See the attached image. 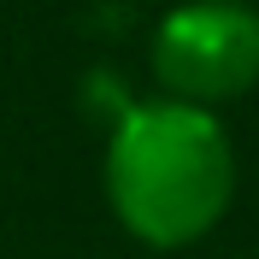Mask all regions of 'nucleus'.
Returning a JSON list of instances; mask_svg holds the SVG:
<instances>
[{
  "label": "nucleus",
  "mask_w": 259,
  "mask_h": 259,
  "mask_svg": "<svg viewBox=\"0 0 259 259\" xmlns=\"http://www.w3.org/2000/svg\"><path fill=\"white\" fill-rule=\"evenodd\" d=\"M100 183L130 242L177 253L224 224L236 200V147L218 112L153 95L118 112Z\"/></svg>",
  "instance_id": "1"
},
{
  "label": "nucleus",
  "mask_w": 259,
  "mask_h": 259,
  "mask_svg": "<svg viewBox=\"0 0 259 259\" xmlns=\"http://www.w3.org/2000/svg\"><path fill=\"white\" fill-rule=\"evenodd\" d=\"M153 82L159 95L218 112L259 82V6L247 0H183L153 24Z\"/></svg>",
  "instance_id": "2"
}]
</instances>
